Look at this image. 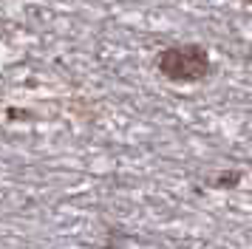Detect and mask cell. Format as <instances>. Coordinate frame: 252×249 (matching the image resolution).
I'll return each instance as SVG.
<instances>
[{"label": "cell", "instance_id": "6da1fadb", "mask_svg": "<svg viewBox=\"0 0 252 249\" xmlns=\"http://www.w3.org/2000/svg\"><path fill=\"white\" fill-rule=\"evenodd\" d=\"M159 74L170 82H201L210 77V51L198 43H182L170 45L159 54Z\"/></svg>", "mask_w": 252, "mask_h": 249}, {"label": "cell", "instance_id": "7a4b0ae2", "mask_svg": "<svg viewBox=\"0 0 252 249\" xmlns=\"http://www.w3.org/2000/svg\"><path fill=\"white\" fill-rule=\"evenodd\" d=\"M238 179H241V173H221V176H218V181H216V187L218 190H227V187H235V184H238Z\"/></svg>", "mask_w": 252, "mask_h": 249}]
</instances>
